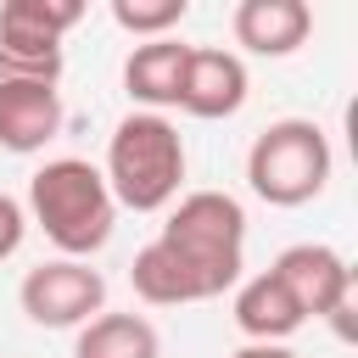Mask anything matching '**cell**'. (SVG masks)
I'll return each instance as SVG.
<instances>
[{"label":"cell","instance_id":"cell-1","mask_svg":"<svg viewBox=\"0 0 358 358\" xmlns=\"http://www.w3.org/2000/svg\"><path fill=\"white\" fill-rule=\"evenodd\" d=\"M246 268V207L229 190H185L162 229L134 252L129 285L151 308L213 302L241 285Z\"/></svg>","mask_w":358,"mask_h":358},{"label":"cell","instance_id":"cell-10","mask_svg":"<svg viewBox=\"0 0 358 358\" xmlns=\"http://www.w3.org/2000/svg\"><path fill=\"white\" fill-rule=\"evenodd\" d=\"M229 28H235V45L252 56H291L308 45L313 11L308 0H241Z\"/></svg>","mask_w":358,"mask_h":358},{"label":"cell","instance_id":"cell-7","mask_svg":"<svg viewBox=\"0 0 358 358\" xmlns=\"http://www.w3.org/2000/svg\"><path fill=\"white\" fill-rule=\"evenodd\" d=\"M17 302L45 330H78L95 313H106V274L90 268V263H78V257H50V263H39V268L22 274Z\"/></svg>","mask_w":358,"mask_h":358},{"label":"cell","instance_id":"cell-3","mask_svg":"<svg viewBox=\"0 0 358 358\" xmlns=\"http://www.w3.org/2000/svg\"><path fill=\"white\" fill-rule=\"evenodd\" d=\"M101 179L117 207L129 213H162L185 190V134L173 129L168 112H129L117 117L106 140Z\"/></svg>","mask_w":358,"mask_h":358},{"label":"cell","instance_id":"cell-9","mask_svg":"<svg viewBox=\"0 0 358 358\" xmlns=\"http://www.w3.org/2000/svg\"><path fill=\"white\" fill-rule=\"evenodd\" d=\"M62 90L56 84H0V145L28 157V151H45L56 134H62Z\"/></svg>","mask_w":358,"mask_h":358},{"label":"cell","instance_id":"cell-11","mask_svg":"<svg viewBox=\"0 0 358 358\" xmlns=\"http://www.w3.org/2000/svg\"><path fill=\"white\" fill-rule=\"evenodd\" d=\"M185 56H190V45H179L173 34H168V39H145V45L129 50V62H123V90H129L134 112H168V106L179 101Z\"/></svg>","mask_w":358,"mask_h":358},{"label":"cell","instance_id":"cell-15","mask_svg":"<svg viewBox=\"0 0 358 358\" xmlns=\"http://www.w3.org/2000/svg\"><path fill=\"white\" fill-rule=\"evenodd\" d=\"M22 235H28V213H22V201H17V196H6V190H0V263H6V257H17Z\"/></svg>","mask_w":358,"mask_h":358},{"label":"cell","instance_id":"cell-12","mask_svg":"<svg viewBox=\"0 0 358 358\" xmlns=\"http://www.w3.org/2000/svg\"><path fill=\"white\" fill-rule=\"evenodd\" d=\"M302 324H308V319L296 313L291 291H285L268 268L235 285V330H241L246 341H280V347H285Z\"/></svg>","mask_w":358,"mask_h":358},{"label":"cell","instance_id":"cell-5","mask_svg":"<svg viewBox=\"0 0 358 358\" xmlns=\"http://www.w3.org/2000/svg\"><path fill=\"white\" fill-rule=\"evenodd\" d=\"M78 0H6L0 6V84H62V34L78 28Z\"/></svg>","mask_w":358,"mask_h":358},{"label":"cell","instance_id":"cell-6","mask_svg":"<svg viewBox=\"0 0 358 358\" xmlns=\"http://www.w3.org/2000/svg\"><path fill=\"white\" fill-rule=\"evenodd\" d=\"M268 274L291 291V302H296L302 319H330L341 341L352 336V268H347V257L336 246L296 241V246H285L268 263Z\"/></svg>","mask_w":358,"mask_h":358},{"label":"cell","instance_id":"cell-16","mask_svg":"<svg viewBox=\"0 0 358 358\" xmlns=\"http://www.w3.org/2000/svg\"><path fill=\"white\" fill-rule=\"evenodd\" d=\"M229 358H296L291 347H280V341H246L241 352H229Z\"/></svg>","mask_w":358,"mask_h":358},{"label":"cell","instance_id":"cell-13","mask_svg":"<svg viewBox=\"0 0 358 358\" xmlns=\"http://www.w3.org/2000/svg\"><path fill=\"white\" fill-rule=\"evenodd\" d=\"M162 336L145 313H95L90 324H78L73 358H157Z\"/></svg>","mask_w":358,"mask_h":358},{"label":"cell","instance_id":"cell-14","mask_svg":"<svg viewBox=\"0 0 358 358\" xmlns=\"http://www.w3.org/2000/svg\"><path fill=\"white\" fill-rule=\"evenodd\" d=\"M185 11H190V0H112V22L140 39H168L185 22Z\"/></svg>","mask_w":358,"mask_h":358},{"label":"cell","instance_id":"cell-2","mask_svg":"<svg viewBox=\"0 0 358 358\" xmlns=\"http://www.w3.org/2000/svg\"><path fill=\"white\" fill-rule=\"evenodd\" d=\"M22 213H28V224L45 229V241L62 257H78V263H90V252H101L117 224V201H112L101 168L84 157H50L45 168H34Z\"/></svg>","mask_w":358,"mask_h":358},{"label":"cell","instance_id":"cell-8","mask_svg":"<svg viewBox=\"0 0 358 358\" xmlns=\"http://www.w3.org/2000/svg\"><path fill=\"white\" fill-rule=\"evenodd\" d=\"M246 90H252V78H246V62L235 50H224V45H190L173 106L190 112V117H201V123H218V117H235L246 106Z\"/></svg>","mask_w":358,"mask_h":358},{"label":"cell","instance_id":"cell-4","mask_svg":"<svg viewBox=\"0 0 358 358\" xmlns=\"http://www.w3.org/2000/svg\"><path fill=\"white\" fill-rule=\"evenodd\" d=\"M330 134L313 117H274L246 145V185L268 207H302L330 185Z\"/></svg>","mask_w":358,"mask_h":358}]
</instances>
